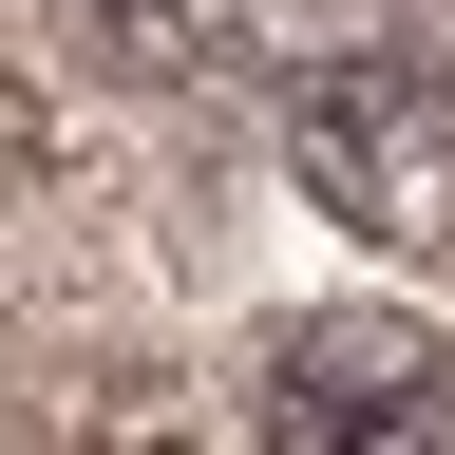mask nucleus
Returning a JSON list of instances; mask_svg holds the SVG:
<instances>
[{
	"label": "nucleus",
	"mask_w": 455,
	"mask_h": 455,
	"mask_svg": "<svg viewBox=\"0 0 455 455\" xmlns=\"http://www.w3.org/2000/svg\"><path fill=\"white\" fill-rule=\"evenodd\" d=\"M247 436L266 455H455V341L398 304H304V323H266Z\"/></svg>",
	"instance_id": "nucleus-1"
},
{
	"label": "nucleus",
	"mask_w": 455,
	"mask_h": 455,
	"mask_svg": "<svg viewBox=\"0 0 455 455\" xmlns=\"http://www.w3.org/2000/svg\"><path fill=\"white\" fill-rule=\"evenodd\" d=\"M284 152H304V190L341 228L455 247V95L418 57H304V76H284Z\"/></svg>",
	"instance_id": "nucleus-2"
}]
</instances>
